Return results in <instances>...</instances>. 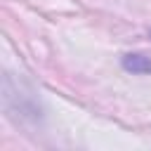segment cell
Instances as JSON below:
<instances>
[{
    "label": "cell",
    "mask_w": 151,
    "mask_h": 151,
    "mask_svg": "<svg viewBox=\"0 0 151 151\" xmlns=\"http://www.w3.org/2000/svg\"><path fill=\"white\" fill-rule=\"evenodd\" d=\"M123 66L132 73H151V59H146L142 54H127L123 59Z\"/></svg>",
    "instance_id": "1"
}]
</instances>
